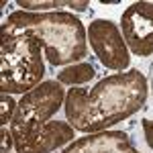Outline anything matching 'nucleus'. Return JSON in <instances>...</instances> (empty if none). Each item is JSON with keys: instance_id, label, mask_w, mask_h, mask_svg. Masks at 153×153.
Returning <instances> with one entry per match:
<instances>
[{"instance_id": "1", "label": "nucleus", "mask_w": 153, "mask_h": 153, "mask_svg": "<svg viewBox=\"0 0 153 153\" xmlns=\"http://www.w3.org/2000/svg\"><path fill=\"white\" fill-rule=\"evenodd\" d=\"M149 96L147 78L139 70L106 76L92 88H70L65 94V120L80 133L110 131L141 110Z\"/></svg>"}, {"instance_id": "2", "label": "nucleus", "mask_w": 153, "mask_h": 153, "mask_svg": "<svg viewBox=\"0 0 153 153\" xmlns=\"http://www.w3.org/2000/svg\"><path fill=\"white\" fill-rule=\"evenodd\" d=\"M65 90L57 80H45L19 100L10 133L16 153H51L70 145L76 129L68 120H53L65 104Z\"/></svg>"}, {"instance_id": "3", "label": "nucleus", "mask_w": 153, "mask_h": 153, "mask_svg": "<svg viewBox=\"0 0 153 153\" xmlns=\"http://www.w3.org/2000/svg\"><path fill=\"white\" fill-rule=\"evenodd\" d=\"M0 31L33 37L53 68L80 63L88 55V29L76 14L65 10H14L4 19Z\"/></svg>"}, {"instance_id": "4", "label": "nucleus", "mask_w": 153, "mask_h": 153, "mask_svg": "<svg viewBox=\"0 0 153 153\" xmlns=\"http://www.w3.org/2000/svg\"><path fill=\"white\" fill-rule=\"evenodd\" d=\"M43 49L33 37L2 31L0 47V92L25 96L43 82Z\"/></svg>"}, {"instance_id": "5", "label": "nucleus", "mask_w": 153, "mask_h": 153, "mask_svg": "<svg viewBox=\"0 0 153 153\" xmlns=\"http://www.w3.org/2000/svg\"><path fill=\"white\" fill-rule=\"evenodd\" d=\"M88 43L106 70L117 74L129 70L131 51L117 23L108 19H94L88 25Z\"/></svg>"}, {"instance_id": "6", "label": "nucleus", "mask_w": 153, "mask_h": 153, "mask_svg": "<svg viewBox=\"0 0 153 153\" xmlns=\"http://www.w3.org/2000/svg\"><path fill=\"white\" fill-rule=\"evenodd\" d=\"M120 33L137 57L153 55V2H133L120 16Z\"/></svg>"}, {"instance_id": "7", "label": "nucleus", "mask_w": 153, "mask_h": 153, "mask_svg": "<svg viewBox=\"0 0 153 153\" xmlns=\"http://www.w3.org/2000/svg\"><path fill=\"white\" fill-rule=\"evenodd\" d=\"M61 153H139L131 143L129 135L123 131H102L92 133L74 141Z\"/></svg>"}, {"instance_id": "8", "label": "nucleus", "mask_w": 153, "mask_h": 153, "mask_svg": "<svg viewBox=\"0 0 153 153\" xmlns=\"http://www.w3.org/2000/svg\"><path fill=\"white\" fill-rule=\"evenodd\" d=\"M96 76V68L90 61H80V63H71L68 68H63L61 71H57V82L63 86H71V88H78L84 86L90 80H94Z\"/></svg>"}, {"instance_id": "9", "label": "nucleus", "mask_w": 153, "mask_h": 153, "mask_svg": "<svg viewBox=\"0 0 153 153\" xmlns=\"http://www.w3.org/2000/svg\"><path fill=\"white\" fill-rule=\"evenodd\" d=\"M16 4L23 6V10L29 12H53L59 6H70L71 10L84 12L90 6L88 0H19Z\"/></svg>"}, {"instance_id": "10", "label": "nucleus", "mask_w": 153, "mask_h": 153, "mask_svg": "<svg viewBox=\"0 0 153 153\" xmlns=\"http://www.w3.org/2000/svg\"><path fill=\"white\" fill-rule=\"evenodd\" d=\"M16 106H19V102L12 98V94L0 92V123H2V127H6L8 123H12Z\"/></svg>"}, {"instance_id": "11", "label": "nucleus", "mask_w": 153, "mask_h": 153, "mask_svg": "<svg viewBox=\"0 0 153 153\" xmlns=\"http://www.w3.org/2000/svg\"><path fill=\"white\" fill-rule=\"evenodd\" d=\"M0 137H2V143H0V153H10V149L14 147V139H12L10 129L2 127V129H0Z\"/></svg>"}, {"instance_id": "12", "label": "nucleus", "mask_w": 153, "mask_h": 153, "mask_svg": "<svg viewBox=\"0 0 153 153\" xmlns=\"http://www.w3.org/2000/svg\"><path fill=\"white\" fill-rule=\"evenodd\" d=\"M143 127V135H145V141H147V145L153 149V120L151 118H143L141 123Z\"/></svg>"}]
</instances>
